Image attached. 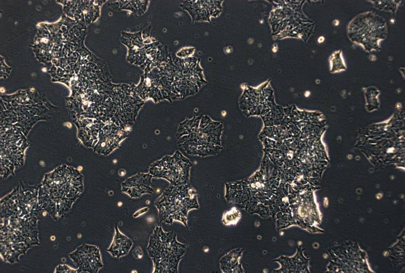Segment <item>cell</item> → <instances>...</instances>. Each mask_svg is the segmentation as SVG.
Segmentation results:
<instances>
[{
  "label": "cell",
  "mask_w": 405,
  "mask_h": 273,
  "mask_svg": "<svg viewBox=\"0 0 405 273\" xmlns=\"http://www.w3.org/2000/svg\"><path fill=\"white\" fill-rule=\"evenodd\" d=\"M83 190L82 174L75 168L62 165L44 176L39 190L38 203L54 217L70 210Z\"/></svg>",
  "instance_id": "6da1fadb"
},
{
  "label": "cell",
  "mask_w": 405,
  "mask_h": 273,
  "mask_svg": "<svg viewBox=\"0 0 405 273\" xmlns=\"http://www.w3.org/2000/svg\"><path fill=\"white\" fill-rule=\"evenodd\" d=\"M154 205L158 210L161 223L172 224L174 221H179L187 229L188 212L199 208L197 193L189 184L170 185L155 201Z\"/></svg>",
  "instance_id": "7a4b0ae2"
},
{
  "label": "cell",
  "mask_w": 405,
  "mask_h": 273,
  "mask_svg": "<svg viewBox=\"0 0 405 273\" xmlns=\"http://www.w3.org/2000/svg\"><path fill=\"white\" fill-rule=\"evenodd\" d=\"M187 248L186 244L177 241L174 232H165L162 226L156 225L146 248L154 263V272H178L179 263Z\"/></svg>",
  "instance_id": "3957f363"
},
{
  "label": "cell",
  "mask_w": 405,
  "mask_h": 273,
  "mask_svg": "<svg viewBox=\"0 0 405 273\" xmlns=\"http://www.w3.org/2000/svg\"><path fill=\"white\" fill-rule=\"evenodd\" d=\"M192 165L189 160L177 150L172 155H166L153 163L149 167L148 173L153 177L167 180L170 185H184L189 183Z\"/></svg>",
  "instance_id": "277c9868"
},
{
  "label": "cell",
  "mask_w": 405,
  "mask_h": 273,
  "mask_svg": "<svg viewBox=\"0 0 405 273\" xmlns=\"http://www.w3.org/2000/svg\"><path fill=\"white\" fill-rule=\"evenodd\" d=\"M128 136L126 129L109 122L100 129L94 150L97 153L107 155L118 148L120 143Z\"/></svg>",
  "instance_id": "5b68a950"
},
{
  "label": "cell",
  "mask_w": 405,
  "mask_h": 273,
  "mask_svg": "<svg viewBox=\"0 0 405 273\" xmlns=\"http://www.w3.org/2000/svg\"><path fill=\"white\" fill-rule=\"evenodd\" d=\"M69 256L79 272H97L103 266L99 249L95 246L82 245Z\"/></svg>",
  "instance_id": "8992f818"
},
{
  "label": "cell",
  "mask_w": 405,
  "mask_h": 273,
  "mask_svg": "<svg viewBox=\"0 0 405 273\" xmlns=\"http://www.w3.org/2000/svg\"><path fill=\"white\" fill-rule=\"evenodd\" d=\"M153 177L149 173H138L122 183L121 191L131 198H140L145 194H153L154 192L151 187Z\"/></svg>",
  "instance_id": "52a82bcc"
},
{
  "label": "cell",
  "mask_w": 405,
  "mask_h": 273,
  "mask_svg": "<svg viewBox=\"0 0 405 273\" xmlns=\"http://www.w3.org/2000/svg\"><path fill=\"white\" fill-rule=\"evenodd\" d=\"M115 234L112 242L107 251L113 257L120 258L128 253L133 242L127 236L121 233L117 225L115 226Z\"/></svg>",
  "instance_id": "ba28073f"
},
{
  "label": "cell",
  "mask_w": 405,
  "mask_h": 273,
  "mask_svg": "<svg viewBox=\"0 0 405 273\" xmlns=\"http://www.w3.org/2000/svg\"><path fill=\"white\" fill-rule=\"evenodd\" d=\"M56 272H79L78 269L77 270H74V269H71L66 265H59L56 268Z\"/></svg>",
  "instance_id": "9c48e42d"
}]
</instances>
